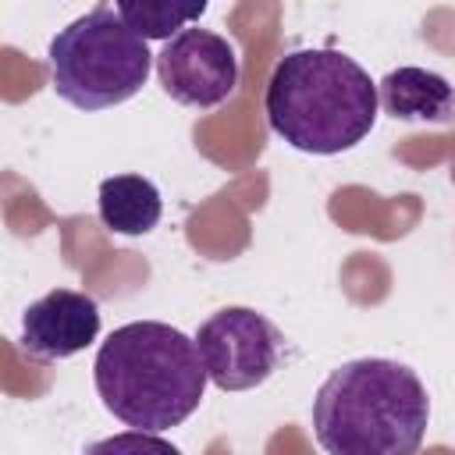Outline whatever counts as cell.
Segmentation results:
<instances>
[{
	"mask_svg": "<svg viewBox=\"0 0 455 455\" xmlns=\"http://www.w3.org/2000/svg\"><path fill=\"white\" fill-rule=\"evenodd\" d=\"M377 100L384 114L395 121H430V124H451L455 121V89L444 75L427 68H395L377 82Z\"/></svg>",
	"mask_w": 455,
	"mask_h": 455,
	"instance_id": "ba28073f",
	"label": "cell"
},
{
	"mask_svg": "<svg viewBox=\"0 0 455 455\" xmlns=\"http://www.w3.org/2000/svg\"><path fill=\"white\" fill-rule=\"evenodd\" d=\"M206 377L220 391H249L263 384L284 352L281 331L249 306H224L196 331Z\"/></svg>",
	"mask_w": 455,
	"mask_h": 455,
	"instance_id": "5b68a950",
	"label": "cell"
},
{
	"mask_svg": "<svg viewBox=\"0 0 455 455\" xmlns=\"http://www.w3.org/2000/svg\"><path fill=\"white\" fill-rule=\"evenodd\" d=\"M100 220L117 235H146L160 224V188L142 174H114L100 185Z\"/></svg>",
	"mask_w": 455,
	"mask_h": 455,
	"instance_id": "9c48e42d",
	"label": "cell"
},
{
	"mask_svg": "<svg viewBox=\"0 0 455 455\" xmlns=\"http://www.w3.org/2000/svg\"><path fill=\"white\" fill-rule=\"evenodd\" d=\"M100 334V306L75 288H53L21 313V345L36 359H71Z\"/></svg>",
	"mask_w": 455,
	"mask_h": 455,
	"instance_id": "52a82bcc",
	"label": "cell"
},
{
	"mask_svg": "<svg viewBox=\"0 0 455 455\" xmlns=\"http://www.w3.org/2000/svg\"><path fill=\"white\" fill-rule=\"evenodd\" d=\"M96 395L135 430L185 423L206 391V366L196 338L160 320H135L107 334L92 363Z\"/></svg>",
	"mask_w": 455,
	"mask_h": 455,
	"instance_id": "6da1fadb",
	"label": "cell"
},
{
	"mask_svg": "<svg viewBox=\"0 0 455 455\" xmlns=\"http://www.w3.org/2000/svg\"><path fill=\"white\" fill-rule=\"evenodd\" d=\"M164 92L181 107H220L238 89L235 46L210 28H185L156 53Z\"/></svg>",
	"mask_w": 455,
	"mask_h": 455,
	"instance_id": "8992f818",
	"label": "cell"
},
{
	"mask_svg": "<svg viewBox=\"0 0 455 455\" xmlns=\"http://www.w3.org/2000/svg\"><path fill=\"white\" fill-rule=\"evenodd\" d=\"M82 455H181L171 441H164L160 434L149 430H124L103 441H92Z\"/></svg>",
	"mask_w": 455,
	"mask_h": 455,
	"instance_id": "8fae6325",
	"label": "cell"
},
{
	"mask_svg": "<svg viewBox=\"0 0 455 455\" xmlns=\"http://www.w3.org/2000/svg\"><path fill=\"white\" fill-rule=\"evenodd\" d=\"M427 423V387L395 359L341 363L313 398V434L327 455H416Z\"/></svg>",
	"mask_w": 455,
	"mask_h": 455,
	"instance_id": "7a4b0ae2",
	"label": "cell"
},
{
	"mask_svg": "<svg viewBox=\"0 0 455 455\" xmlns=\"http://www.w3.org/2000/svg\"><path fill=\"white\" fill-rule=\"evenodd\" d=\"M270 128L302 153L334 156L373 132L377 85L341 50H291L267 82Z\"/></svg>",
	"mask_w": 455,
	"mask_h": 455,
	"instance_id": "3957f363",
	"label": "cell"
},
{
	"mask_svg": "<svg viewBox=\"0 0 455 455\" xmlns=\"http://www.w3.org/2000/svg\"><path fill=\"white\" fill-rule=\"evenodd\" d=\"M117 14L124 18V25L149 39H174L178 32H185L192 21H199L206 14V0L199 4H167V0H121Z\"/></svg>",
	"mask_w": 455,
	"mask_h": 455,
	"instance_id": "30bf717a",
	"label": "cell"
},
{
	"mask_svg": "<svg viewBox=\"0 0 455 455\" xmlns=\"http://www.w3.org/2000/svg\"><path fill=\"white\" fill-rule=\"evenodd\" d=\"M50 75L60 100L78 110H107L132 100L153 68V53L117 7H92L50 39Z\"/></svg>",
	"mask_w": 455,
	"mask_h": 455,
	"instance_id": "277c9868",
	"label": "cell"
}]
</instances>
